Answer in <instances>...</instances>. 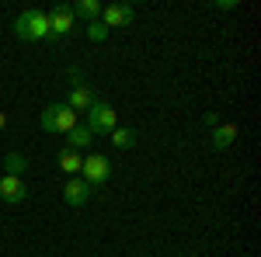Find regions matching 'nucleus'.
<instances>
[{
	"mask_svg": "<svg viewBox=\"0 0 261 257\" xmlns=\"http://www.w3.org/2000/svg\"><path fill=\"white\" fill-rule=\"evenodd\" d=\"M94 104V91L91 87H70V94H66V108H73V111H87Z\"/></svg>",
	"mask_w": 261,
	"mask_h": 257,
	"instance_id": "1a4fd4ad",
	"label": "nucleus"
},
{
	"mask_svg": "<svg viewBox=\"0 0 261 257\" xmlns=\"http://www.w3.org/2000/svg\"><path fill=\"white\" fill-rule=\"evenodd\" d=\"M133 7L129 4H108L105 11H101V24L105 28H125V24H133Z\"/></svg>",
	"mask_w": 261,
	"mask_h": 257,
	"instance_id": "423d86ee",
	"label": "nucleus"
},
{
	"mask_svg": "<svg viewBox=\"0 0 261 257\" xmlns=\"http://www.w3.org/2000/svg\"><path fill=\"white\" fill-rule=\"evenodd\" d=\"M91 191H94V188H91L84 178H70L66 188H63V202H66V205H87Z\"/></svg>",
	"mask_w": 261,
	"mask_h": 257,
	"instance_id": "6e6552de",
	"label": "nucleus"
},
{
	"mask_svg": "<svg viewBox=\"0 0 261 257\" xmlns=\"http://www.w3.org/2000/svg\"><path fill=\"white\" fill-rule=\"evenodd\" d=\"M4 129H7V115L0 111V132H4Z\"/></svg>",
	"mask_w": 261,
	"mask_h": 257,
	"instance_id": "f3484780",
	"label": "nucleus"
},
{
	"mask_svg": "<svg viewBox=\"0 0 261 257\" xmlns=\"http://www.w3.org/2000/svg\"><path fill=\"white\" fill-rule=\"evenodd\" d=\"M14 35L24 42H42L49 39V14L45 11H24V14H18V21H14Z\"/></svg>",
	"mask_w": 261,
	"mask_h": 257,
	"instance_id": "f257e3e1",
	"label": "nucleus"
},
{
	"mask_svg": "<svg viewBox=\"0 0 261 257\" xmlns=\"http://www.w3.org/2000/svg\"><path fill=\"white\" fill-rule=\"evenodd\" d=\"M66 32H73V11H70V4H56L49 11V35L60 39Z\"/></svg>",
	"mask_w": 261,
	"mask_h": 257,
	"instance_id": "39448f33",
	"label": "nucleus"
},
{
	"mask_svg": "<svg viewBox=\"0 0 261 257\" xmlns=\"http://www.w3.org/2000/svg\"><path fill=\"white\" fill-rule=\"evenodd\" d=\"M87 129H91V136L94 132H112L115 129V108L105 104V101H94L87 108Z\"/></svg>",
	"mask_w": 261,
	"mask_h": 257,
	"instance_id": "20e7f679",
	"label": "nucleus"
},
{
	"mask_svg": "<svg viewBox=\"0 0 261 257\" xmlns=\"http://www.w3.org/2000/svg\"><path fill=\"white\" fill-rule=\"evenodd\" d=\"M39 125L45 132H73L77 129V111L73 108H66V104H49L45 111L39 115Z\"/></svg>",
	"mask_w": 261,
	"mask_h": 257,
	"instance_id": "f03ea898",
	"label": "nucleus"
},
{
	"mask_svg": "<svg viewBox=\"0 0 261 257\" xmlns=\"http://www.w3.org/2000/svg\"><path fill=\"white\" fill-rule=\"evenodd\" d=\"M87 39L91 42H105L108 39V28H105L101 21H91V24H87Z\"/></svg>",
	"mask_w": 261,
	"mask_h": 257,
	"instance_id": "dca6fc26",
	"label": "nucleus"
},
{
	"mask_svg": "<svg viewBox=\"0 0 261 257\" xmlns=\"http://www.w3.org/2000/svg\"><path fill=\"white\" fill-rule=\"evenodd\" d=\"M81 174H84V181H87L91 188H98V184H105V181L112 178V160L101 157V153H91V157H84Z\"/></svg>",
	"mask_w": 261,
	"mask_h": 257,
	"instance_id": "7ed1b4c3",
	"label": "nucleus"
},
{
	"mask_svg": "<svg viewBox=\"0 0 261 257\" xmlns=\"http://www.w3.org/2000/svg\"><path fill=\"white\" fill-rule=\"evenodd\" d=\"M0 198H4L7 205H21V202L28 198L24 181H21V178H11V174H4V178H0Z\"/></svg>",
	"mask_w": 261,
	"mask_h": 257,
	"instance_id": "0eeeda50",
	"label": "nucleus"
},
{
	"mask_svg": "<svg viewBox=\"0 0 261 257\" xmlns=\"http://www.w3.org/2000/svg\"><path fill=\"white\" fill-rule=\"evenodd\" d=\"M112 142H115L119 150H129V146L136 142V132H133V129H112Z\"/></svg>",
	"mask_w": 261,
	"mask_h": 257,
	"instance_id": "2eb2a0df",
	"label": "nucleus"
},
{
	"mask_svg": "<svg viewBox=\"0 0 261 257\" xmlns=\"http://www.w3.org/2000/svg\"><path fill=\"white\" fill-rule=\"evenodd\" d=\"M91 139H94V136H91V129H87V125H77L73 132H66V142H70V150H77V153L91 146Z\"/></svg>",
	"mask_w": 261,
	"mask_h": 257,
	"instance_id": "9b49d317",
	"label": "nucleus"
},
{
	"mask_svg": "<svg viewBox=\"0 0 261 257\" xmlns=\"http://www.w3.org/2000/svg\"><path fill=\"white\" fill-rule=\"evenodd\" d=\"M233 139H237V125H220L213 132V150H226Z\"/></svg>",
	"mask_w": 261,
	"mask_h": 257,
	"instance_id": "ddd939ff",
	"label": "nucleus"
},
{
	"mask_svg": "<svg viewBox=\"0 0 261 257\" xmlns=\"http://www.w3.org/2000/svg\"><path fill=\"white\" fill-rule=\"evenodd\" d=\"M70 11H73V18L81 14V18H87V21H98V14H101V4H98V0H77V4H73Z\"/></svg>",
	"mask_w": 261,
	"mask_h": 257,
	"instance_id": "f8f14e48",
	"label": "nucleus"
},
{
	"mask_svg": "<svg viewBox=\"0 0 261 257\" xmlns=\"http://www.w3.org/2000/svg\"><path fill=\"white\" fill-rule=\"evenodd\" d=\"M4 167H7L11 178H21V174L28 170V160H24V153H7V157H4Z\"/></svg>",
	"mask_w": 261,
	"mask_h": 257,
	"instance_id": "4468645a",
	"label": "nucleus"
},
{
	"mask_svg": "<svg viewBox=\"0 0 261 257\" xmlns=\"http://www.w3.org/2000/svg\"><path fill=\"white\" fill-rule=\"evenodd\" d=\"M56 163H60V170H63V174L77 178V174H81V163H84V157L77 153V150H70V146H66V150H63L60 157H56Z\"/></svg>",
	"mask_w": 261,
	"mask_h": 257,
	"instance_id": "9d476101",
	"label": "nucleus"
}]
</instances>
